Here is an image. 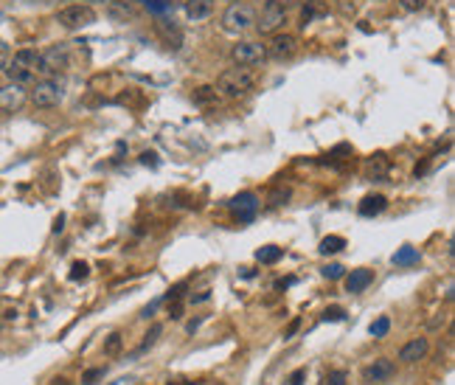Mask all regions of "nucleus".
<instances>
[{"label":"nucleus","instance_id":"nucleus-34","mask_svg":"<svg viewBox=\"0 0 455 385\" xmlns=\"http://www.w3.org/2000/svg\"><path fill=\"white\" fill-rule=\"evenodd\" d=\"M99 377H104V368H90V371H85V377H82V382L85 385H93Z\"/></svg>","mask_w":455,"mask_h":385},{"label":"nucleus","instance_id":"nucleus-13","mask_svg":"<svg viewBox=\"0 0 455 385\" xmlns=\"http://www.w3.org/2000/svg\"><path fill=\"white\" fill-rule=\"evenodd\" d=\"M427 349H430L427 338H413L410 343H405V346H402L399 360H402V363H416V360H422V357L427 354Z\"/></svg>","mask_w":455,"mask_h":385},{"label":"nucleus","instance_id":"nucleus-12","mask_svg":"<svg viewBox=\"0 0 455 385\" xmlns=\"http://www.w3.org/2000/svg\"><path fill=\"white\" fill-rule=\"evenodd\" d=\"M394 374H397V366H394L391 360H385V357H379V360H374L371 366H365L362 379H365V382H385V379H391Z\"/></svg>","mask_w":455,"mask_h":385},{"label":"nucleus","instance_id":"nucleus-43","mask_svg":"<svg viewBox=\"0 0 455 385\" xmlns=\"http://www.w3.org/2000/svg\"><path fill=\"white\" fill-rule=\"evenodd\" d=\"M231 3H237V0H231Z\"/></svg>","mask_w":455,"mask_h":385},{"label":"nucleus","instance_id":"nucleus-2","mask_svg":"<svg viewBox=\"0 0 455 385\" xmlns=\"http://www.w3.org/2000/svg\"><path fill=\"white\" fill-rule=\"evenodd\" d=\"M6 73H9L12 82H17V85H23V88L34 85V79H37V51H34V48L17 51V54L12 56Z\"/></svg>","mask_w":455,"mask_h":385},{"label":"nucleus","instance_id":"nucleus-1","mask_svg":"<svg viewBox=\"0 0 455 385\" xmlns=\"http://www.w3.org/2000/svg\"><path fill=\"white\" fill-rule=\"evenodd\" d=\"M219 91L228 96V99H239V96H248L250 91H253V85H256V76L248 70V68H231V70H225L222 76H219Z\"/></svg>","mask_w":455,"mask_h":385},{"label":"nucleus","instance_id":"nucleus-9","mask_svg":"<svg viewBox=\"0 0 455 385\" xmlns=\"http://www.w3.org/2000/svg\"><path fill=\"white\" fill-rule=\"evenodd\" d=\"M231 211H234V217L239 219V222H253L256 219V214H259V200H256V194H250V191H242V194H237L234 200H231Z\"/></svg>","mask_w":455,"mask_h":385},{"label":"nucleus","instance_id":"nucleus-17","mask_svg":"<svg viewBox=\"0 0 455 385\" xmlns=\"http://www.w3.org/2000/svg\"><path fill=\"white\" fill-rule=\"evenodd\" d=\"M211 12H214V0H189L186 3V15L191 20H205L211 17Z\"/></svg>","mask_w":455,"mask_h":385},{"label":"nucleus","instance_id":"nucleus-26","mask_svg":"<svg viewBox=\"0 0 455 385\" xmlns=\"http://www.w3.org/2000/svg\"><path fill=\"white\" fill-rule=\"evenodd\" d=\"M321 385H346V371H329L321 379Z\"/></svg>","mask_w":455,"mask_h":385},{"label":"nucleus","instance_id":"nucleus-22","mask_svg":"<svg viewBox=\"0 0 455 385\" xmlns=\"http://www.w3.org/2000/svg\"><path fill=\"white\" fill-rule=\"evenodd\" d=\"M388 329H391V321H388V318H376V321L371 324V329H368V332H371V338H385V335H388Z\"/></svg>","mask_w":455,"mask_h":385},{"label":"nucleus","instance_id":"nucleus-24","mask_svg":"<svg viewBox=\"0 0 455 385\" xmlns=\"http://www.w3.org/2000/svg\"><path fill=\"white\" fill-rule=\"evenodd\" d=\"M194 102L197 104H216V91L214 88H200L194 93Z\"/></svg>","mask_w":455,"mask_h":385},{"label":"nucleus","instance_id":"nucleus-19","mask_svg":"<svg viewBox=\"0 0 455 385\" xmlns=\"http://www.w3.org/2000/svg\"><path fill=\"white\" fill-rule=\"evenodd\" d=\"M281 256H284V251H281V248H276V245H264V248H259V251H256V259H259L262 265H276Z\"/></svg>","mask_w":455,"mask_h":385},{"label":"nucleus","instance_id":"nucleus-3","mask_svg":"<svg viewBox=\"0 0 455 385\" xmlns=\"http://www.w3.org/2000/svg\"><path fill=\"white\" fill-rule=\"evenodd\" d=\"M67 68V45H51V48H45V51H40L37 54V73H42V76H56V73H62Z\"/></svg>","mask_w":455,"mask_h":385},{"label":"nucleus","instance_id":"nucleus-15","mask_svg":"<svg viewBox=\"0 0 455 385\" xmlns=\"http://www.w3.org/2000/svg\"><path fill=\"white\" fill-rule=\"evenodd\" d=\"M158 34L166 40L169 48H180V42H183V34L175 26V20H158Z\"/></svg>","mask_w":455,"mask_h":385},{"label":"nucleus","instance_id":"nucleus-30","mask_svg":"<svg viewBox=\"0 0 455 385\" xmlns=\"http://www.w3.org/2000/svg\"><path fill=\"white\" fill-rule=\"evenodd\" d=\"M321 15H326V9H324V6H307V9H303V26L312 23V20H315V17H321Z\"/></svg>","mask_w":455,"mask_h":385},{"label":"nucleus","instance_id":"nucleus-37","mask_svg":"<svg viewBox=\"0 0 455 385\" xmlns=\"http://www.w3.org/2000/svg\"><path fill=\"white\" fill-rule=\"evenodd\" d=\"M169 315H172L175 321H180V318H183V304H177V301H175V304L169 306Z\"/></svg>","mask_w":455,"mask_h":385},{"label":"nucleus","instance_id":"nucleus-36","mask_svg":"<svg viewBox=\"0 0 455 385\" xmlns=\"http://www.w3.org/2000/svg\"><path fill=\"white\" fill-rule=\"evenodd\" d=\"M158 155H155V152H143V155H141V164H146V166H158V161H155Z\"/></svg>","mask_w":455,"mask_h":385},{"label":"nucleus","instance_id":"nucleus-42","mask_svg":"<svg viewBox=\"0 0 455 385\" xmlns=\"http://www.w3.org/2000/svg\"><path fill=\"white\" fill-rule=\"evenodd\" d=\"M31 3H42V0H31Z\"/></svg>","mask_w":455,"mask_h":385},{"label":"nucleus","instance_id":"nucleus-41","mask_svg":"<svg viewBox=\"0 0 455 385\" xmlns=\"http://www.w3.org/2000/svg\"><path fill=\"white\" fill-rule=\"evenodd\" d=\"M169 385H197V382H191V379H175V382H169Z\"/></svg>","mask_w":455,"mask_h":385},{"label":"nucleus","instance_id":"nucleus-4","mask_svg":"<svg viewBox=\"0 0 455 385\" xmlns=\"http://www.w3.org/2000/svg\"><path fill=\"white\" fill-rule=\"evenodd\" d=\"M222 26L225 31H245L250 26H256V12L248 3H231L228 12L222 15Z\"/></svg>","mask_w":455,"mask_h":385},{"label":"nucleus","instance_id":"nucleus-35","mask_svg":"<svg viewBox=\"0 0 455 385\" xmlns=\"http://www.w3.org/2000/svg\"><path fill=\"white\" fill-rule=\"evenodd\" d=\"M303 379H307V368H298V371H292L289 374V385H303Z\"/></svg>","mask_w":455,"mask_h":385},{"label":"nucleus","instance_id":"nucleus-5","mask_svg":"<svg viewBox=\"0 0 455 385\" xmlns=\"http://www.w3.org/2000/svg\"><path fill=\"white\" fill-rule=\"evenodd\" d=\"M31 104L40 107V110H48V107H56L62 102V85L56 79H42L31 88Z\"/></svg>","mask_w":455,"mask_h":385},{"label":"nucleus","instance_id":"nucleus-7","mask_svg":"<svg viewBox=\"0 0 455 385\" xmlns=\"http://www.w3.org/2000/svg\"><path fill=\"white\" fill-rule=\"evenodd\" d=\"M231 59L239 68H253V65H262L267 59V51L259 42H239V45L231 48Z\"/></svg>","mask_w":455,"mask_h":385},{"label":"nucleus","instance_id":"nucleus-10","mask_svg":"<svg viewBox=\"0 0 455 385\" xmlns=\"http://www.w3.org/2000/svg\"><path fill=\"white\" fill-rule=\"evenodd\" d=\"M284 23H287V12H284V9H278L276 3H270V0H267V6L262 9V17L256 20L259 31H262V34H276V31H278Z\"/></svg>","mask_w":455,"mask_h":385},{"label":"nucleus","instance_id":"nucleus-39","mask_svg":"<svg viewBox=\"0 0 455 385\" xmlns=\"http://www.w3.org/2000/svg\"><path fill=\"white\" fill-rule=\"evenodd\" d=\"M62 222H65V217L59 214V217H56V222H54V230H56V234H59V230H62Z\"/></svg>","mask_w":455,"mask_h":385},{"label":"nucleus","instance_id":"nucleus-32","mask_svg":"<svg viewBox=\"0 0 455 385\" xmlns=\"http://www.w3.org/2000/svg\"><path fill=\"white\" fill-rule=\"evenodd\" d=\"M399 6H402L405 12H419V9L427 6V0H399Z\"/></svg>","mask_w":455,"mask_h":385},{"label":"nucleus","instance_id":"nucleus-14","mask_svg":"<svg viewBox=\"0 0 455 385\" xmlns=\"http://www.w3.org/2000/svg\"><path fill=\"white\" fill-rule=\"evenodd\" d=\"M371 281H374V273L365 270V267H360V270H351V273L346 276V290L354 295V292H362Z\"/></svg>","mask_w":455,"mask_h":385},{"label":"nucleus","instance_id":"nucleus-6","mask_svg":"<svg viewBox=\"0 0 455 385\" xmlns=\"http://www.w3.org/2000/svg\"><path fill=\"white\" fill-rule=\"evenodd\" d=\"M56 23H62L65 29H85V26H90V23H96V12L90 9V6H82V3H73V6H65V9H59V15H56Z\"/></svg>","mask_w":455,"mask_h":385},{"label":"nucleus","instance_id":"nucleus-28","mask_svg":"<svg viewBox=\"0 0 455 385\" xmlns=\"http://www.w3.org/2000/svg\"><path fill=\"white\" fill-rule=\"evenodd\" d=\"M82 278H88V265H85V262H73V267H70V281H82Z\"/></svg>","mask_w":455,"mask_h":385},{"label":"nucleus","instance_id":"nucleus-31","mask_svg":"<svg viewBox=\"0 0 455 385\" xmlns=\"http://www.w3.org/2000/svg\"><path fill=\"white\" fill-rule=\"evenodd\" d=\"M289 200V189H284V186H278L273 194H270V205H281V203H287Z\"/></svg>","mask_w":455,"mask_h":385},{"label":"nucleus","instance_id":"nucleus-20","mask_svg":"<svg viewBox=\"0 0 455 385\" xmlns=\"http://www.w3.org/2000/svg\"><path fill=\"white\" fill-rule=\"evenodd\" d=\"M161 332H163V327H161V324H152V327H149V332L143 335V343H141L138 354H143L146 349H152V346H155V343H158V338H161Z\"/></svg>","mask_w":455,"mask_h":385},{"label":"nucleus","instance_id":"nucleus-16","mask_svg":"<svg viewBox=\"0 0 455 385\" xmlns=\"http://www.w3.org/2000/svg\"><path fill=\"white\" fill-rule=\"evenodd\" d=\"M388 205V200L383 194H368L362 203H360V214L362 217H376V214H383Z\"/></svg>","mask_w":455,"mask_h":385},{"label":"nucleus","instance_id":"nucleus-21","mask_svg":"<svg viewBox=\"0 0 455 385\" xmlns=\"http://www.w3.org/2000/svg\"><path fill=\"white\" fill-rule=\"evenodd\" d=\"M343 248H346V239H343V237H326V239L321 242L318 251H321L324 256H329V253H340Z\"/></svg>","mask_w":455,"mask_h":385},{"label":"nucleus","instance_id":"nucleus-25","mask_svg":"<svg viewBox=\"0 0 455 385\" xmlns=\"http://www.w3.org/2000/svg\"><path fill=\"white\" fill-rule=\"evenodd\" d=\"M121 352V335L113 332L107 340H104V354H118Z\"/></svg>","mask_w":455,"mask_h":385},{"label":"nucleus","instance_id":"nucleus-33","mask_svg":"<svg viewBox=\"0 0 455 385\" xmlns=\"http://www.w3.org/2000/svg\"><path fill=\"white\" fill-rule=\"evenodd\" d=\"M324 321H346V310H340V306H332V310L324 313Z\"/></svg>","mask_w":455,"mask_h":385},{"label":"nucleus","instance_id":"nucleus-8","mask_svg":"<svg viewBox=\"0 0 455 385\" xmlns=\"http://www.w3.org/2000/svg\"><path fill=\"white\" fill-rule=\"evenodd\" d=\"M26 102H29V93L23 85L9 82L0 88V113H17V110H23Z\"/></svg>","mask_w":455,"mask_h":385},{"label":"nucleus","instance_id":"nucleus-11","mask_svg":"<svg viewBox=\"0 0 455 385\" xmlns=\"http://www.w3.org/2000/svg\"><path fill=\"white\" fill-rule=\"evenodd\" d=\"M264 51H267V56H273V59H289V56H295V51H298V40H295L292 34H273V40L264 45Z\"/></svg>","mask_w":455,"mask_h":385},{"label":"nucleus","instance_id":"nucleus-23","mask_svg":"<svg viewBox=\"0 0 455 385\" xmlns=\"http://www.w3.org/2000/svg\"><path fill=\"white\" fill-rule=\"evenodd\" d=\"M110 15H113V17H118V20H127V17H132L135 12H132V6H129L127 0H124V3H110Z\"/></svg>","mask_w":455,"mask_h":385},{"label":"nucleus","instance_id":"nucleus-38","mask_svg":"<svg viewBox=\"0 0 455 385\" xmlns=\"http://www.w3.org/2000/svg\"><path fill=\"white\" fill-rule=\"evenodd\" d=\"M270 3H276L278 9H284V12H287L289 6H295V0H270Z\"/></svg>","mask_w":455,"mask_h":385},{"label":"nucleus","instance_id":"nucleus-18","mask_svg":"<svg viewBox=\"0 0 455 385\" xmlns=\"http://www.w3.org/2000/svg\"><path fill=\"white\" fill-rule=\"evenodd\" d=\"M416 262H419V251L410 248V245H405V248H399V251L394 253V265H399V267H410V265H416Z\"/></svg>","mask_w":455,"mask_h":385},{"label":"nucleus","instance_id":"nucleus-29","mask_svg":"<svg viewBox=\"0 0 455 385\" xmlns=\"http://www.w3.org/2000/svg\"><path fill=\"white\" fill-rule=\"evenodd\" d=\"M321 273H324V278H329V281H337V278H343V265H326Z\"/></svg>","mask_w":455,"mask_h":385},{"label":"nucleus","instance_id":"nucleus-27","mask_svg":"<svg viewBox=\"0 0 455 385\" xmlns=\"http://www.w3.org/2000/svg\"><path fill=\"white\" fill-rule=\"evenodd\" d=\"M141 3H143L149 12H158V15H161V12H166V9H169L172 0H141Z\"/></svg>","mask_w":455,"mask_h":385},{"label":"nucleus","instance_id":"nucleus-40","mask_svg":"<svg viewBox=\"0 0 455 385\" xmlns=\"http://www.w3.org/2000/svg\"><path fill=\"white\" fill-rule=\"evenodd\" d=\"M295 329H298V318H295V321L287 327V338H289V335H295Z\"/></svg>","mask_w":455,"mask_h":385}]
</instances>
